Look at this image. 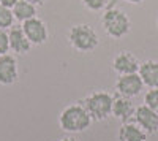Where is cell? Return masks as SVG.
<instances>
[{"mask_svg":"<svg viewBox=\"0 0 158 141\" xmlns=\"http://www.w3.org/2000/svg\"><path fill=\"white\" fill-rule=\"evenodd\" d=\"M57 141H79V139L74 138L73 135H68V136H63V138H60V139H57Z\"/></svg>","mask_w":158,"mask_h":141,"instance_id":"21","label":"cell"},{"mask_svg":"<svg viewBox=\"0 0 158 141\" xmlns=\"http://www.w3.org/2000/svg\"><path fill=\"white\" fill-rule=\"evenodd\" d=\"M11 10L15 15V19L19 22H25L32 18H36V5L27 2V0H19Z\"/></svg>","mask_w":158,"mask_h":141,"instance_id":"14","label":"cell"},{"mask_svg":"<svg viewBox=\"0 0 158 141\" xmlns=\"http://www.w3.org/2000/svg\"><path fill=\"white\" fill-rule=\"evenodd\" d=\"M92 119L89 111L82 103H70L59 114V125L65 133H81L85 132L92 125Z\"/></svg>","mask_w":158,"mask_h":141,"instance_id":"1","label":"cell"},{"mask_svg":"<svg viewBox=\"0 0 158 141\" xmlns=\"http://www.w3.org/2000/svg\"><path fill=\"white\" fill-rule=\"evenodd\" d=\"M133 121L147 135H155L158 132V113L153 111V109H150L147 105L136 106Z\"/></svg>","mask_w":158,"mask_h":141,"instance_id":"7","label":"cell"},{"mask_svg":"<svg viewBox=\"0 0 158 141\" xmlns=\"http://www.w3.org/2000/svg\"><path fill=\"white\" fill-rule=\"evenodd\" d=\"M156 29H158V16H156Z\"/></svg>","mask_w":158,"mask_h":141,"instance_id":"23","label":"cell"},{"mask_svg":"<svg viewBox=\"0 0 158 141\" xmlns=\"http://www.w3.org/2000/svg\"><path fill=\"white\" fill-rule=\"evenodd\" d=\"M101 27L108 36L122 40L131 30V19L122 8L109 6L101 16Z\"/></svg>","mask_w":158,"mask_h":141,"instance_id":"2","label":"cell"},{"mask_svg":"<svg viewBox=\"0 0 158 141\" xmlns=\"http://www.w3.org/2000/svg\"><path fill=\"white\" fill-rule=\"evenodd\" d=\"M147 133L144 132L135 121H128L120 125L117 132L118 141H147Z\"/></svg>","mask_w":158,"mask_h":141,"instance_id":"12","label":"cell"},{"mask_svg":"<svg viewBox=\"0 0 158 141\" xmlns=\"http://www.w3.org/2000/svg\"><path fill=\"white\" fill-rule=\"evenodd\" d=\"M81 2H82V5H84L89 11L98 13V11H103L104 8L108 6L109 0H81Z\"/></svg>","mask_w":158,"mask_h":141,"instance_id":"17","label":"cell"},{"mask_svg":"<svg viewBox=\"0 0 158 141\" xmlns=\"http://www.w3.org/2000/svg\"><path fill=\"white\" fill-rule=\"evenodd\" d=\"M112 103H114V97L106 91H94L82 101V105L89 111L90 118L98 122L106 121L111 116Z\"/></svg>","mask_w":158,"mask_h":141,"instance_id":"4","label":"cell"},{"mask_svg":"<svg viewBox=\"0 0 158 141\" xmlns=\"http://www.w3.org/2000/svg\"><path fill=\"white\" fill-rule=\"evenodd\" d=\"M123 2H127V3H130V5H142L146 0H123Z\"/></svg>","mask_w":158,"mask_h":141,"instance_id":"20","label":"cell"},{"mask_svg":"<svg viewBox=\"0 0 158 141\" xmlns=\"http://www.w3.org/2000/svg\"><path fill=\"white\" fill-rule=\"evenodd\" d=\"M13 22H15L13 10L10 6H5V5L0 3V29L8 30L10 27H13Z\"/></svg>","mask_w":158,"mask_h":141,"instance_id":"15","label":"cell"},{"mask_svg":"<svg viewBox=\"0 0 158 141\" xmlns=\"http://www.w3.org/2000/svg\"><path fill=\"white\" fill-rule=\"evenodd\" d=\"M70 46L77 53H92L100 45V38L95 29L89 24H76L67 33Z\"/></svg>","mask_w":158,"mask_h":141,"instance_id":"3","label":"cell"},{"mask_svg":"<svg viewBox=\"0 0 158 141\" xmlns=\"http://www.w3.org/2000/svg\"><path fill=\"white\" fill-rule=\"evenodd\" d=\"M138 75L141 76V79L144 86L149 89H156L158 87V62L156 60H144L141 62Z\"/></svg>","mask_w":158,"mask_h":141,"instance_id":"13","label":"cell"},{"mask_svg":"<svg viewBox=\"0 0 158 141\" xmlns=\"http://www.w3.org/2000/svg\"><path fill=\"white\" fill-rule=\"evenodd\" d=\"M10 53V35L8 30L0 29V56Z\"/></svg>","mask_w":158,"mask_h":141,"instance_id":"18","label":"cell"},{"mask_svg":"<svg viewBox=\"0 0 158 141\" xmlns=\"http://www.w3.org/2000/svg\"><path fill=\"white\" fill-rule=\"evenodd\" d=\"M27 2H30V3H33V5L40 6V5H44V2H46V0H27Z\"/></svg>","mask_w":158,"mask_h":141,"instance_id":"22","label":"cell"},{"mask_svg":"<svg viewBox=\"0 0 158 141\" xmlns=\"http://www.w3.org/2000/svg\"><path fill=\"white\" fill-rule=\"evenodd\" d=\"M146 87L141 79V76L138 73H131V75H122L118 76L115 81V91L118 95L128 97V98H135L138 97L142 89Z\"/></svg>","mask_w":158,"mask_h":141,"instance_id":"6","label":"cell"},{"mask_svg":"<svg viewBox=\"0 0 158 141\" xmlns=\"http://www.w3.org/2000/svg\"><path fill=\"white\" fill-rule=\"evenodd\" d=\"M22 30H24L25 36L29 38V41L32 43V46L44 45L49 40L48 25H46V22L43 19H40L38 16L22 22Z\"/></svg>","mask_w":158,"mask_h":141,"instance_id":"5","label":"cell"},{"mask_svg":"<svg viewBox=\"0 0 158 141\" xmlns=\"http://www.w3.org/2000/svg\"><path fill=\"white\" fill-rule=\"evenodd\" d=\"M10 35V51L16 56H25L30 53L32 43L29 41V38L25 36L22 25H13L8 29Z\"/></svg>","mask_w":158,"mask_h":141,"instance_id":"10","label":"cell"},{"mask_svg":"<svg viewBox=\"0 0 158 141\" xmlns=\"http://www.w3.org/2000/svg\"><path fill=\"white\" fill-rule=\"evenodd\" d=\"M18 2H19V0H0V3L5 5V6H10V8H13Z\"/></svg>","mask_w":158,"mask_h":141,"instance_id":"19","label":"cell"},{"mask_svg":"<svg viewBox=\"0 0 158 141\" xmlns=\"http://www.w3.org/2000/svg\"><path fill=\"white\" fill-rule=\"evenodd\" d=\"M18 78H19L18 59L10 53L0 56V84L11 86L18 81Z\"/></svg>","mask_w":158,"mask_h":141,"instance_id":"9","label":"cell"},{"mask_svg":"<svg viewBox=\"0 0 158 141\" xmlns=\"http://www.w3.org/2000/svg\"><path fill=\"white\" fill-rule=\"evenodd\" d=\"M144 105H147L150 109L158 113V87L156 89H149L144 95Z\"/></svg>","mask_w":158,"mask_h":141,"instance_id":"16","label":"cell"},{"mask_svg":"<svg viewBox=\"0 0 158 141\" xmlns=\"http://www.w3.org/2000/svg\"><path fill=\"white\" fill-rule=\"evenodd\" d=\"M135 111H136V106L133 103V98L122 97V95L114 97L111 116H114L117 121H120L122 124L131 121V119H133V116H135Z\"/></svg>","mask_w":158,"mask_h":141,"instance_id":"11","label":"cell"},{"mask_svg":"<svg viewBox=\"0 0 158 141\" xmlns=\"http://www.w3.org/2000/svg\"><path fill=\"white\" fill-rule=\"evenodd\" d=\"M141 62L138 60V57L130 53V51H120L117 53L112 59V70L118 75H131V73H138Z\"/></svg>","mask_w":158,"mask_h":141,"instance_id":"8","label":"cell"}]
</instances>
